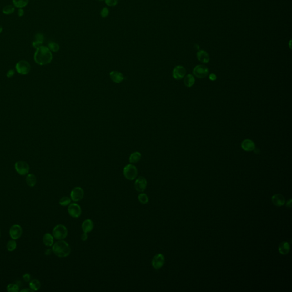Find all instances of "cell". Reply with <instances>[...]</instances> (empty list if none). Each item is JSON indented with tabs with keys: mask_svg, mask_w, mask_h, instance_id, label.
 <instances>
[{
	"mask_svg": "<svg viewBox=\"0 0 292 292\" xmlns=\"http://www.w3.org/2000/svg\"><path fill=\"white\" fill-rule=\"evenodd\" d=\"M15 169L21 175H26L29 172V166L24 161H18L15 164Z\"/></svg>",
	"mask_w": 292,
	"mask_h": 292,
	"instance_id": "obj_8",
	"label": "cell"
},
{
	"mask_svg": "<svg viewBox=\"0 0 292 292\" xmlns=\"http://www.w3.org/2000/svg\"><path fill=\"white\" fill-rule=\"evenodd\" d=\"M110 77L111 79L117 83H120L122 82L123 81L124 79H125L123 74L118 71H113L110 72Z\"/></svg>",
	"mask_w": 292,
	"mask_h": 292,
	"instance_id": "obj_14",
	"label": "cell"
},
{
	"mask_svg": "<svg viewBox=\"0 0 292 292\" xmlns=\"http://www.w3.org/2000/svg\"><path fill=\"white\" fill-rule=\"evenodd\" d=\"M165 263V258L163 254L161 253H158L153 257L151 261V264L153 268L155 269L158 270L160 269L164 265Z\"/></svg>",
	"mask_w": 292,
	"mask_h": 292,
	"instance_id": "obj_9",
	"label": "cell"
},
{
	"mask_svg": "<svg viewBox=\"0 0 292 292\" xmlns=\"http://www.w3.org/2000/svg\"><path fill=\"white\" fill-rule=\"evenodd\" d=\"M186 74L185 68L180 65L176 66L173 70L172 76L176 80H180L184 77Z\"/></svg>",
	"mask_w": 292,
	"mask_h": 292,
	"instance_id": "obj_13",
	"label": "cell"
},
{
	"mask_svg": "<svg viewBox=\"0 0 292 292\" xmlns=\"http://www.w3.org/2000/svg\"><path fill=\"white\" fill-rule=\"evenodd\" d=\"M53 236L58 240H64L68 236V230L67 228L62 224L57 225L53 229Z\"/></svg>",
	"mask_w": 292,
	"mask_h": 292,
	"instance_id": "obj_3",
	"label": "cell"
},
{
	"mask_svg": "<svg viewBox=\"0 0 292 292\" xmlns=\"http://www.w3.org/2000/svg\"><path fill=\"white\" fill-rule=\"evenodd\" d=\"M14 74V72L13 70H9V72H8V73H7V77H12Z\"/></svg>",
	"mask_w": 292,
	"mask_h": 292,
	"instance_id": "obj_39",
	"label": "cell"
},
{
	"mask_svg": "<svg viewBox=\"0 0 292 292\" xmlns=\"http://www.w3.org/2000/svg\"><path fill=\"white\" fill-rule=\"evenodd\" d=\"M286 207H289V208H291L292 207V199H290L289 200V201H288L287 203H286Z\"/></svg>",
	"mask_w": 292,
	"mask_h": 292,
	"instance_id": "obj_40",
	"label": "cell"
},
{
	"mask_svg": "<svg viewBox=\"0 0 292 292\" xmlns=\"http://www.w3.org/2000/svg\"><path fill=\"white\" fill-rule=\"evenodd\" d=\"M52 251L55 256L60 258H65L70 255L71 248L66 241L63 240H58L53 244Z\"/></svg>",
	"mask_w": 292,
	"mask_h": 292,
	"instance_id": "obj_2",
	"label": "cell"
},
{
	"mask_svg": "<svg viewBox=\"0 0 292 292\" xmlns=\"http://www.w3.org/2000/svg\"><path fill=\"white\" fill-rule=\"evenodd\" d=\"M14 10H15V8L14 6L11 5H8L3 8V13L5 14L9 15V14H12L14 12Z\"/></svg>",
	"mask_w": 292,
	"mask_h": 292,
	"instance_id": "obj_30",
	"label": "cell"
},
{
	"mask_svg": "<svg viewBox=\"0 0 292 292\" xmlns=\"http://www.w3.org/2000/svg\"><path fill=\"white\" fill-rule=\"evenodd\" d=\"M138 200L139 201L140 203L143 204H147L148 202H149L148 196L147 195V194L143 193V192H141V194H140L139 195H138Z\"/></svg>",
	"mask_w": 292,
	"mask_h": 292,
	"instance_id": "obj_28",
	"label": "cell"
},
{
	"mask_svg": "<svg viewBox=\"0 0 292 292\" xmlns=\"http://www.w3.org/2000/svg\"><path fill=\"white\" fill-rule=\"evenodd\" d=\"M17 243L15 240H10L7 244V250L9 252H13L16 249Z\"/></svg>",
	"mask_w": 292,
	"mask_h": 292,
	"instance_id": "obj_27",
	"label": "cell"
},
{
	"mask_svg": "<svg viewBox=\"0 0 292 292\" xmlns=\"http://www.w3.org/2000/svg\"><path fill=\"white\" fill-rule=\"evenodd\" d=\"M290 249L289 244L286 241H284L279 244V253L283 255H285L289 253Z\"/></svg>",
	"mask_w": 292,
	"mask_h": 292,
	"instance_id": "obj_20",
	"label": "cell"
},
{
	"mask_svg": "<svg viewBox=\"0 0 292 292\" xmlns=\"http://www.w3.org/2000/svg\"><path fill=\"white\" fill-rule=\"evenodd\" d=\"M68 214L72 218H78L81 215V207L76 203H70L68 205Z\"/></svg>",
	"mask_w": 292,
	"mask_h": 292,
	"instance_id": "obj_6",
	"label": "cell"
},
{
	"mask_svg": "<svg viewBox=\"0 0 292 292\" xmlns=\"http://www.w3.org/2000/svg\"><path fill=\"white\" fill-rule=\"evenodd\" d=\"M43 42V36L41 33H37L35 36V39L33 42V46L36 49L41 46Z\"/></svg>",
	"mask_w": 292,
	"mask_h": 292,
	"instance_id": "obj_21",
	"label": "cell"
},
{
	"mask_svg": "<svg viewBox=\"0 0 292 292\" xmlns=\"http://www.w3.org/2000/svg\"><path fill=\"white\" fill-rule=\"evenodd\" d=\"M94 227V224L93 221L89 219L85 220L82 224V229L83 232L88 233V234L93 230Z\"/></svg>",
	"mask_w": 292,
	"mask_h": 292,
	"instance_id": "obj_15",
	"label": "cell"
},
{
	"mask_svg": "<svg viewBox=\"0 0 292 292\" xmlns=\"http://www.w3.org/2000/svg\"><path fill=\"white\" fill-rule=\"evenodd\" d=\"M138 169L135 166L129 164L125 166L123 169L124 176L129 180H133L136 179L138 176Z\"/></svg>",
	"mask_w": 292,
	"mask_h": 292,
	"instance_id": "obj_4",
	"label": "cell"
},
{
	"mask_svg": "<svg viewBox=\"0 0 292 292\" xmlns=\"http://www.w3.org/2000/svg\"><path fill=\"white\" fill-rule=\"evenodd\" d=\"M24 14V10H23V8H20L18 10V15L19 17H22Z\"/></svg>",
	"mask_w": 292,
	"mask_h": 292,
	"instance_id": "obj_38",
	"label": "cell"
},
{
	"mask_svg": "<svg viewBox=\"0 0 292 292\" xmlns=\"http://www.w3.org/2000/svg\"><path fill=\"white\" fill-rule=\"evenodd\" d=\"M241 147L246 151H251L255 149V144L251 140L245 139L241 143Z\"/></svg>",
	"mask_w": 292,
	"mask_h": 292,
	"instance_id": "obj_17",
	"label": "cell"
},
{
	"mask_svg": "<svg viewBox=\"0 0 292 292\" xmlns=\"http://www.w3.org/2000/svg\"><path fill=\"white\" fill-rule=\"evenodd\" d=\"M7 290L9 292H18L19 291V286L15 284H10L7 286Z\"/></svg>",
	"mask_w": 292,
	"mask_h": 292,
	"instance_id": "obj_32",
	"label": "cell"
},
{
	"mask_svg": "<svg viewBox=\"0 0 292 292\" xmlns=\"http://www.w3.org/2000/svg\"><path fill=\"white\" fill-rule=\"evenodd\" d=\"M0 236H1V234H0Z\"/></svg>",
	"mask_w": 292,
	"mask_h": 292,
	"instance_id": "obj_45",
	"label": "cell"
},
{
	"mask_svg": "<svg viewBox=\"0 0 292 292\" xmlns=\"http://www.w3.org/2000/svg\"><path fill=\"white\" fill-rule=\"evenodd\" d=\"M84 192L83 189L80 187H75L72 189L70 193V198L72 201L75 203L81 201L84 196Z\"/></svg>",
	"mask_w": 292,
	"mask_h": 292,
	"instance_id": "obj_7",
	"label": "cell"
},
{
	"mask_svg": "<svg viewBox=\"0 0 292 292\" xmlns=\"http://www.w3.org/2000/svg\"><path fill=\"white\" fill-rule=\"evenodd\" d=\"M29 1V0H13V3L14 7L20 9L26 7Z\"/></svg>",
	"mask_w": 292,
	"mask_h": 292,
	"instance_id": "obj_25",
	"label": "cell"
},
{
	"mask_svg": "<svg viewBox=\"0 0 292 292\" xmlns=\"http://www.w3.org/2000/svg\"><path fill=\"white\" fill-rule=\"evenodd\" d=\"M26 183L27 185L30 187H33L37 183V178L33 174H28L26 178Z\"/></svg>",
	"mask_w": 292,
	"mask_h": 292,
	"instance_id": "obj_22",
	"label": "cell"
},
{
	"mask_svg": "<svg viewBox=\"0 0 292 292\" xmlns=\"http://www.w3.org/2000/svg\"><path fill=\"white\" fill-rule=\"evenodd\" d=\"M21 292H33V290H32V289H30H30H23V290H21Z\"/></svg>",
	"mask_w": 292,
	"mask_h": 292,
	"instance_id": "obj_41",
	"label": "cell"
},
{
	"mask_svg": "<svg viewBox=\"0 0 292 292\" xmlns=\"http://www.w3.org/2000/svg\"><path fill=\"white\" fill-rule=\"evenodd\" d=\"M193 73L198 78H204L208 75L209 71L208 68L204 65H199L194 68Z\"/></svg>",
	"mask_w": 292,
	"mask_h": 292,
	"instance_id": "obj_11",
	"label": "cell"
},
{
	"mask_svg": "<svg viewBox=\"0 0 292 292\" xmlns=\"http://www.w3.org/2000/svg\"><path fill=\"white\" fill-rule=\"evenodd\" d=\"M34 59L35 62L38 65H48L52 61V53L49 50L48 47L41 46L36 49Z\"/></svg>",
	"mask_w": 292,
	"mask_h": 292,
	"instance_id": "obj_1",
	"label": "cell"
},
{
	"mask_svg": "<svg viewBox=\"0 0 292 292\" xmlns=\"http://www.w3.org/2000/svg\"><path fill=\"white\" fill-rule=\"evenodd\" d=\"M147 187V181L143 176H139L136 178L134 183V187L136 191L143 192L146 190Z\"/></svg>",
	"mask_w": 292,
	"mask_h": 292,
	"instance_id": "obj_10",
	"label": "cell"
},
{
	"mask_svg": "<svg viewBox=\"0 0 292 292\" xmlns=\"http://www.w3.org/2000/svg\"><path fill=\"white\" fill-rule=\"evenodd\" d=\"M43 243L46 247H52L54 244V237L52 234L46 233L43 236Z\"/></svg>",
	"mask_w": 292,
	"mask_h": 292,
	"instance_id": "obj_19",
	"label": "cell"
},
{
	"mask_svg": "<svg viewBox=\"0 0 292 292\" xmlns=\"http://www.w3.org/2000/svg\"><path fill=\"white\" fill-rule=\"evenodd\" d=\"M23 234V229L20 225H13L9 229V235L13 240H17L21 237Z\"/></svg>",
	"mask_w": 292,
	"mask_h": 292,
	"instance_id": "obj_12",
	"label": "cell"
},
{
	"mask_svg": "<svg viewBox=\"0 0 292 292\" xmlns=\"http://www.w3.org/2000/svg\"><path fill=\"white\" fill-rule=\"evenodd\" d=\"M209 79L211 80V81H215V80L216 79L217 77H216V75L214 74H211L209 75Z\"/></svg>",
	"mask_w": 292,
	"mask_h": 292,
	"instance_id": "obj_37",
	"label": "cell"
},
{
	"mask_svg": "<svg viewBox=\"0 0 292 292\" xmlns=\"http://www.w3.org/2000/svg\"><path fill=\"white\" fill-rule=\"evenodd\" d=\"M52 252H53L52 249V250L51 249H47V250H46L45 254L46 255H49V254H51Z\"/></svg>",
	"mask_w": 292,
	"mask_h": 292,
	"instance_id": "obj_42",
	"label": "cell"
},
{
	"mask_svg": "<svg viewBox=\"0 0 292 292\" xmlns=\"http://www.w3.org/2000/svg\"><path fill=\"white\" fill-rule=\"evenodd\" d=\"M17 72L22 75L28 74L31 70V66L29 63L25 61L21 60L18 62L16 66Z\"/></svg>",
	"mask_w": 292,
	"mask_h": 292,
	"instance_id": "obj_5",
	"label": "cell"
},
{
	"mask_svg": "<svg viewBox=\"0 0 292 292\" xmlns=\"http://www.w3.org/2000/svg\"><path fill=\"white\" fill-rule=\"evenodd\" d=\"M48 48L52 52H57L59 50V46L56 42H51L48 44Z\"/></svg>",
	"mask_w": 292,
	"mask_h": 292,
	"instance_id": "obj_31",
	"label": "cell"
},
{
	"mask_svg": "<svg viewBox=\"0 0 292 292\" xmlns=\"http://www.w3.org/2000/svg\"><path fill=\"white\" fill-rule=\"evenodd\" d=\"M41 286V284L38 279H33L29 283V287L32 289L33 292L38 290Z\"/></svg>",
	"mask_w": 292,
	"mask_h": 292,
	"instance_id": "obj_24",
	"label": "cell"
},
{
	"mask_svg": "<svg viewBox=\"0 0 292 292\" xmlns=\"http://www.w3.org/2000/svg\"><path fill=\"white\" fill-rule=\"evenodd\" d=\"M272 201L273 204L277 207H281L285 204V199L281 194H276L272 197Z\"/></svg>",
	"mask_w": 292,
	"mask_h": 292,
	"instance_id": "obj_16",
	"label": "cell"
},
{
	"mask_svg": "<svg viewBox=\"0 0 292 292\" xmlns=\"http://www.w3.org/2000/svg\"><path fill=\"white\" fill-rule=\"evenodd\" d=\"M195 78L191 74H188L184 79V84L188 88L192 87L195 83Z\"/></svg>",
	"mask_w": 292,
	"mask_h": 292,
	"instance_id": "obj_26",
	"label": "cell"
},
{
	"mask_svg": "<svg viewBox=\"0 0 292 292\" xmlns=\"http://www.w3.org/2000/svg\"><path fill=\"white\" fill-rule=\"evenodd\" d=\"M97 1H104V0H97Z\"/></svg>",
	"mask_w": 292,
	"mask_h": 292,
	"instance_id": "obj_44",
	"label": "cell"
},
{
	"mask_svg": "<svg viewBox=\"0 0 292 292\" xmlns=\"http://www.w3.org/2000/svg\"><path fill=\"white\" fill-rule=\"evenodd\" d=\"M81 240L83 241H85L86 240H88V233H86V232H83V234H82L81 237Z\"/></svg>",
	"mask_w": 292,
	"mask_h": 292,
	"instance_id": "obj_36",
	"label": "cell"
},
{
	"mask_svg": "<svg viewBox=\"0 0 292 292\" xmlns=\"http://www.w3.org/2000/svg\"><path fill=\"white\" fill-rule=\"evenodd\" d=\"M23 279L25 282H29L30 281V279H31V276L29 273H26L23 276Z\"/></svg>",
	"mask_w": 292,
	"mask_h": 292,
	"instance_id": "obj_35",
	"label": "cell"
},
{
	"mask_svg": "<svg viewBox=\"0 0 292 292\" xmlns=\"http://www.w3.org/2000/svg\"><path fill=\"white\" fill-rule=\"evenodd\" d=\"M3 27H2V26H1V25H0V33L3 32Z\"/></svg>",
	"mask_w": 292,
	"mask_h": 292,
	"instance_id": "obj_43",
	"label": "cell"
},
{
	"mask_svg": "<svg viewBox=\"0 0 292 292\" xmlns=\"http://www.w3.org/2000/svg\"><path fill=\"white\" fill-rule=\"evenodd\" d=\"M141 158H142V155L139 152H138V151L134 152V153H132L130 155V158H129V162L131 164L136 163H138L139 161H140V160L141 159Z\"/></svg>",
	"mask_w": 292,
	"mask_h": 292,
	"instance_id": "obj_23",
	"label": "cell"
},
{
	"mask_svg": "<svg viewBox=\"0 0 292 292\" xmlns=\"http://www.w3.org/2000/svg\"><path fill=\"white\" fill-rule=\"evenodd\" d=\"M109 13H110V12H109V10H108V9L107 8H106V7H105V8H103L102 9V10H101V17H102V18H106V17H107L108 16Z\"/></svg>",
	"mask_w": 292,
	"mask_h": 292,
	"instance_id": "obj_34",
	"label": "cell"
},
{
	"mask_svg": "<svg viewBox=\"0 0 292 292\" xmlns=\"http://www.w3.org/2000/svg\"><path fill=\"white\" fill-rule=\"evenodd\" d=\"M72 199L68 196H63L59 200V203L62 207H66L71 203Z\"/></svg>",
	"mask_w": 292,
	"mask_h": 292,
	"instance_id": "obj_29",
	"label": "cell"
},
{
	"mask_svg": "<svg viewBox=\"0 0 292 292\" xmlns=\"http://www.w3.org/2000/svg\"><path fill=\"white\" fill-rule=\"evenodd\" d=\"M104 1L107 6L110 7L117 6L119 3V0H104Z\"/></svg>",
	"mask_w": 292,
	"mask_h": 292,
	"instance_id": "obj_33",
	"label": "cell"
},
{
	"mask_svg": "<svg viewBox=\"0 0 292 292\" xmlns=\"http://www.w3.org/2000/svg\"><path fill=\"white\" fill-rule=\"evenodd\" d=\"M196 55H197V58L198 59L199 61L202 63H207L210 60L208 53L203 50H199L198 52L197 53Z\"/></svg>",
	"mask_w": 292,
	"mask_h": 292,
	"instance_id": "obj_18",
	"label": "cell"
}]
</instances>
